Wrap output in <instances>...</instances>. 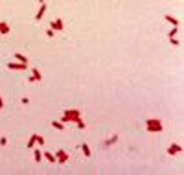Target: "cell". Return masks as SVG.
Returning a JSON list of instances; mask_svg holds the SVG:
<instances>
[{"mask_svg": "<svg viewBox=\"0 0 184 175\" xmlns=\"http://www.w3.org/2000/svg\"><path fill=\"white\" fill-rule=\"evenodd\" d=\"M7 68L9 70H26L28 68V65H24V63H7Z\"/></svg>", "mask_w": 184, "mask_h": 175, "instance_id": "cell-6", "label": "cell"}, {"mask_svg": "<svg viewBox=\"0 0 184 175\" xmlns=\"http://www.w3.org/2000/svg\"><path fill=\"white\" fill-rule=\"evenodd\" d=\"M9 32H11V26L7 24V22H0V33H2V35H7Z\"/></svg>", "mask_w": 184, "mask_h": 175, "instance_id": "cell-9", "label": "cell"}, {"mask_svg": "<svg viewBox=\"0 0 184 175\" xmlns=\"http://www.w3.org/2000/svg\"><path fill=\"white\" fill-rule=\"evenodd\" d=\"M20 103H24V105H28V103H30V98H20Z\"/></svg>", "mask_w": 184, "mask_h": 175, "instance_id": "cell-24", "label": "cell"}, {"mask_svg": "<svg viewBox=\"0 0 184 175\" xmlns=\"http://www.w3.org/2000/svg\"><path fill=\"white\" fill-rule=\"evenodd\" d=\"M39 4H44V0H39Z\"/></svg>", "mask_w": 184, "mask_h": 175, "instance_id": "cell-26", "label": "cell"}, {"mask_svg": "<svg viewBox=\"0 0 184 175\" xmlns=\"http://www.w3.org/2000/svg\"><path fill=\"white\" fill-rule=\"evenodd\" d=\"M76 127H77V129H85V127H87V123H85V120H83V118H79V120H77V122H76Z\"/></svg>", "mask_w": 184, "mask_h": 175, "instance_id": "cell-18", "label": "cell"}, {"mask_svg": "<svg viewBox=\"0 0 184 175\" xmlns=\"http://www.w3.org/2000/svg\"><path fill=\"white\" fill-rule=\"evenodd\" d=\"M52 30H55V32H63L65 30V24H63V18H53L52 20Z\"/></svg>", "mask_w": 184, "mask_h": 175, "instance_id": "cell-4", "label": "cell"}, {"mask_svg": "<svg viewBox=\"0 0 184 175\" xmlns=\"http://www.w3.org/2000/svg\"><path fill=\"white\" fill-rule=\"evenodd\" d=\"M177 33H179V28H177V26H173V28H171L169 32H168V37L171 39V37H175V35H177Z\"/></svg>", "mask_w": 184, "mask_h": 175, "instance_id": "cell-19", "label": "cell"}, {"mask_svg": "<svg viewBox=\"0 0 184 175\" xmlns=\"http://www.w3.org/2000/svg\"><path fill=\"white\" fill-rule=\"evenodd\" d=\"M13 57H15V59L18 61V63H24V65H28V57H26L24 53H15Z\"/></svg>", "mask_w": 184, "mask_h": 175, "instance_id": "cell-14", "label": "cell"}, {"mask_svg": "<svg viewBox=\"0 0 184 175\" xmlns=\"http://www.w3.org/2000/svg\"><path fill=\"white\" fill-rule=\"evenodd\" d=\"M65 125H66V123H63L61 120H53V122H52V127H55L57 131H63V129H65Z\"/></svg>", "mask_w": 184, "mask_h": 175, "instance_id": "cell-13", "label": "cell"}, {"mask_svg": "<svg viewBox=\"0 0 184 175\" xmlns=\"http://www.w3.org/2000/svg\"><path fill=\"white\" fill-rule=\"evenodd\" d=\"M33 158H35V162H41V158H42L41 146H39V147H33Z\"/></svg>", "mask_w": 184, "mask_h": 175, "instance_id": "cell-10", "label": "cell"}, {"mask_svg": "<svg viewBox=\"0 0 184 175\" xmlns=\"http://www.w3.org/2000/svg\"><path fill=\"white\" fill-rule=\"evenodd\" d=\"M70 160V155L66 153L65 149H57L55 151V162L57 164H65V162H68Z\"/></svg>", "mask_w": 184, "mask_h": 175, "instance_id": "cell-3", "label": "cell"}, {"mask_svg": "<svg viewBox=\"0 0 184 175\" xmlns=\"http://www.w3.org/2000/svg\"><path fill=\"white\" fill-rule=\"evenodd\" d=\"M79 118H81V111H79V109H66L59 120H61L63 123H68V122H74V123H76Z\"/></svg>", "mask_w": 184, "mask_h": 175, "instance_id": "cell-1", "label": "cell"}, {"mask_svg": "<svg viewBox=\"0 0 184 175\" xmlns=\"http://www.w3.org/2000/svg\"><path fill=\"white\" fill-rule=\"evenodd\" d=\"M164 18H166V20L169 22V24H173V26H177V28H179V20H177V18H175V17H171V15H166V17H164Z\"/></svg>", "mask_w": 184, "mask_h": 175, "instance_id": "cell-16", "label": "cell"}, {"mask_svg": "<svg viewBox=\"0 0 184 175\" xmlns=\"http://www.w3.org/2000/svg\"><path fill=\"white\" fill-rule=\"evenodd\" d=\"M42 157H44L48 162H55V155L50 153V151H44V153H42Z\"/></svg>", "mask_w": 184, "mask_h": 175, "instance_id": "cell-15", "label": "cell"}, {"mask_svg": "<svg viewBox=\"0 0 184 175\" xmlns=\"http://www.w3.org/2000/svg\"><path fill=\"white\" fill-rule=\"evenodd\" d=\"M182 151V146L181 144H171L169 147H168V155H179Z\"/></svg>", "mask_w": 184, "mask_h": 175, "instance_id": "cell-5", "label": "cell"}, {"mask_svg": "<svg viewBox=\"0 0 184 175\" xmlns=\"http://www.w3.org/2000/svg\"><path fill=\"white\" fill-rule=\"evenodd\" d=\"M37 146V135H31V137L28 138V144H26V147H28V149H33V147Z\"/></svg>", "mask_w": 184, "mask_h": 175, "instance_id": "cell-7", "label": "cell"}, {"mask_svg": "<svg viewBox=\"0 0 184 175\" xmlns=\"http://www.w3.org/2000/svg\"><path fill=\"white\" fill-rule=\"evenodd\" d=\"M44 13H46V4H41V7H39L37 15H35V20H41V18L44 17Z\"/></svg>", "mask_w": 184, "mask_h": 175, "instance_id": "cell-8", "label": "cell"}, {"mask_svg": "<svg viewBox=\"0 0 184 175\" xmlns=\"http://www.w3.org/2000/svg\"><path fill=\"white\" fill-rule=\"evenodd\" d=\"M118 138H120V137H118V135H112V137H111V138H109V140H105V144H103V146H105V147H109V146H112V144H116V142H118Z\"/></svg>", "mask_w": 184, "mask_h": 175, "instance_id": "cell-12", "label": "cell"}, {"mask_svg": "<svg viewBox=\"0 0 184 175\" xmlns=\"http://www.w3.org/2000/svg\"><path fill=\"white\" fill-rule=\"evenodd\" d=\"M37 146H44V138L37 135Z\"/></svg>", "mask_w": 184, "mask_h": 175, "instance_id": "cell-21", "label": "cell"}, {"mask_svg": "<svg viewBox=\"0 0 184 175\" xmlns=\"http://www.w3.org/2000/svg\"><path fill=\"white\" fill-rule=\"evenodd\" d=\"M81 151H83V155H85V157H90V155H92L90 146H88L87 142H85V144H81Z\"/></svg>", "mask_w": 184, "mask_h": 175, "instance_id": "cell-11", "label": "cell"}, {"mask_svg": "<svg viewBox=\"0 0 184 175\" xmlns=\"http://www.w3.org/2000/svg\"><path fill=\"white\" fill-rule=\"evenodd\" d=\"M146 131L147 133H162L164 125L158 118H147L146 120Z\"/></svg>", "mask_w": 184, "mask_h": 175, "instance_id": "cell-2", "label": "cell"}, {"mask_svg": "<svg viewBox=\"0 0 184 175\" xmlns=\"http://www.w3.org/2000/svg\"><path fill=\"white\" fill-rule=\"evenodd\" d=\"M53 35H55V32H53V30H46V37H50V39H52Z\"/></svg>", "mask_w": 184, "mask_h": 175, "instance_id": "cell-22", "label": "cell"}, {"mask_svg": "<svg viewBox=\"0 0 184 175\" xmlns=\"http://www.w3.org/2000/svg\"><path fill=\"white\" fill-rule=\"evenodd\" d=\"M6 144H7V138L2 137V138H0V146H6Z\"/></svg>", "mask_w": 184, "mask_h": 175, "instance_id": "cell-23", "label": "cell"}, {"mask_svg": "<svg viewBox=\"0 0 184 175\" xmlns=\"http://www.w3.org/2000/svg\"><path fill=\"white\" fill-rule=\"evenodd\" d=\"M31 74H33L35 81H41V79H42V74L39 72V68H33V70H31Z\"/></svg>", "mask_w": 184, "mask_h": 175, "instance_id": "cell-17", "label": "cell"}, {"mask_svg": "<svg viewBox=\"0 0 184 175\" xmlns=\"http://www.w3.org/2000/svg\"><path fill=\"white\" fill-rule=\"evenodd\" d=\"M169 42H171L173 46H181V41H179V39H175V37H171V39H169Z\"/></svg>", "mask_w": 184, "mask_h": 175, "instance_id": "cell-20", "label": "cell"}, {"mask_svg": "<svg viewBox=\"0 0 184 175\" xmlns=\"http://www.w3.org/2000/svg\"><path fill=\"white\" fill-rule=\"evenodd\" d=\"M4 107V100H2V96H0V109Z\"/></svg>", "mask_w": 184, "mask_h": 175, "instance_id": "cell-25", "label": "cell"}]
</instances>
